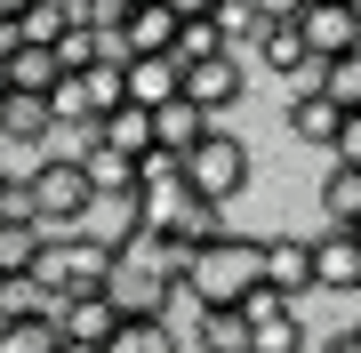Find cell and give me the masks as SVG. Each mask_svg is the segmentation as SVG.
I'll use <instances>...</instances> for the list:
<instances>
[{
  "mask_svg": "<svg viewBox=\"0 0 361 353\" xmlns=\"http://www.w3.org/2000/svg\"><path fill=\"white\" fill-rule=\"evenodd\" d=\"M249 353H305V321H297V305L249 321Z\"/></svg>",
  "mask_w": 361,
  "mask_h": 353,
  "instance_id": "23",
  "label": "cell"
},
{
  "mask_svg": "<svg viewBox=\"0 0 361 353\" xmlns=\"http://www.w3.org/2000/svg\"><path fill=\"white\" fill-rule=\"evenodd\" d=\"M313 289H361V249H353L345 225H329L313 241Z\"/></svg>",
  "mask_w": 361,
  "mask_h": 353,
  "instance_id": "10",
  "label": "cell"
},
{
  "mask_svg": "<svg viewBox=\"0 0 361 353\" xmlns=\"http://www.w3.org/2000/svg\"><path fill=\"white\" fill-rule=\"evenodd\" d=\"M249 8H257V25H297V8H305V0H249Z\"/></svg>",
  "mask_w": 361,
  "mask_h": 353,
  "instance_id": "32",
  "label": "cell"
},
{
  "mask_svg": "<svg viewBox=\"0 0 361 353\" xmlns=\"http://www.w3.org/2000/svg\"><path fill=\"white\" fill-rule=\"evenodd\" d=\"M185 185H193L201 201H241V185H249V144L241 137H225V129H209L193 153H185Z\"/></svg>",
  "mask_w": 361,
  "mask_h": 353,
  "instance_id": "5",
  "label": "cell"
},
{
  "mask_svg": "<svg viewBox=\"0 0 361 353\" xmlns=\"http://www.w3.org/2000/svg\"><path fill=\"white\" fill-rule=\"evenodd\" d=\"M49 321H56V337H65V345H104V337L121 329V314H113L104 297H56Z\"/></svg>",
  "mask_w": 361,
  "mask_h": 353,
  "instance_id": "9",
  "label": "cell"
},
{
  "mask_svg": "<svg viewBox=\"0 0 361 353\" xmlns=\"http://www.w3.org/2000/svg\"><path fill=\"white\" fill-rule=\"evenodd\" d=\"M297 40H305L313 65H329V56H353V49H361V16L345 8V0H305V8H297Z\"/></svg>",
  "mask_w": 361,
  "mask_h": 353,
  "instance_id": "6",
  "label": "cell"
},
{
  "mask_svg": "<svg viewBox=\"0 0 361 353\" xmlns=\"http://www.w3.org/2000/svg\"><path fill=\"white\" fill-rule=\"evenodd\" d=\"M201 353H249V321L241 314H201Z\"/></svg>",
  "mask_w": 361,
  "mask_h": 353,
  "instance_id": "29",
  "label": "cell"
},
{
  "mask_svg": "<svg viewBox=\"0 0 361 353\" xmlns=\"http://www.w3.org/2000/svg\"><path fill=\"white\" fill-rule=\"evenodd\" d=\"M345 8H353V16H361V0H345Z\"/></svg>",
  "mask_w": 361,
  "mask_h": 353,
  "instance_id": "40",
  "label": "cell"
},
{
  "mask_svg": "<svg viewBox=\"0 0 361 353\" xmlns=\"http://www.w3.org/2000/svg\"><path fill=\"white\" fill-rule=\"evenodd\" d=\"M129 8H145V0H129Z\"/></svg>",
  "mask_w": 361,
  "mask_h": 353,
  "instance_id": "42",
  "label": "cell"
},
{
  "mask_svg": "<svg viewBox=\"0 0 361 353\" xmlns=\"http://www.w3.org/2000/svg\"><path fill=\"white\" fill-rule=\"evenodd\" d=\"M257 281L273 289V297H305L313 289V241H297V233H281V241H257Z\"/></svg>",
  "mask_w": 361,
  "mask_h": 353,
  "instance_id": "8",
  "label": "cell"
},
{
  "mask_svg": "<svg viewBox=\"0 0 361 353\" xmlns=\"http://www.w3.org/2000/svg\"><path fill=\"white\" fill-rule=\"evenodd\" d=\"M345 233H353V249H361V217H353V225H345Z\"/></svg>",
  "mask_w": 361,
  "mask_h": 353,
  "instance_id": "37",
  "label": "cell"
},
{
  "mask_svg": "<svg viewBox=\"0 0 361 353\" xmlns=\"http://www.w3.org/2000/svg\"><path fill=\"white\" fill-rule=\"evenodd\" d=\"M161 8H169V16H177V25H185V16H209V8H217V0H161Z\"/></svg>",
  "mask_w": 361,
  "mask_h": 353,
  "instance_id": "33",
  "label": "cell"
},
{
  "mask_svg": "<svg viewBox=\"0 0 361 353\" xmlns=\"http://www.w3.org/2000/svg\"><path fill=\"white\" fill-rule=\"evenodd\" d=\"M201 137H209V113L185 105V97H169V105L153 113V144H169V153H193Z\"/></svg>",
  "mask_w": 361,
  "mask_h": 353,
  "instance_id": "15",
  "label": "cell"
},
{
  "mask_svg": "<svg viewBox=\"0 0 361 353\" xmlns=\"http://www.w3.org/2000/svg\"><path fill=\"white\" fill-rule=\"evenodd\" d=\"M322 353H361V345H353V329H345V337H322Z\"/></svg>",
  "mask_w": 361,
  "mask_h": 353,
  "instance_id": "34",
  "label": "cell"
},
{
  "mask_svg": "<svg viewBox=\"0 0 361 353\" xmlns=\"http://www.w3.org/2000/svg\"><path fill=\"white\" fill-rule=\"evenodd\" d=\"M104 273H113V249L89 241V233H40L32 265H25V281H32L49 305H56V297H97Z\"/></svg>",
  "mask_w": 361,
  "mask_h": 353,
  "instance_id": "2",
  "label": "cell"
},
{
  "mask_svg": "<svg viewBox=\"0 0 361 353\" xmlns=\"http://www.w3.org/2000/svg\"><path fill=\"white\" fill-rule=\"evenodd\" d=\"M313 89H322L337 113H353V105H361V49H353V56H329V65H313Z\"/></svg>",
  "mask_w": 361,
  "mask_h": 353,
  "instance_id": "22",
  "label": "cell"
},
{
  "mask_svg": "<svg viewBox=\"0 0 361 353\" xmlns=\"http://www.w3.org/2000/svg\"><path fill=\"white\" fill-rule=\"evenodd\" d=\"M241 80H249V73H241V56L225 49V56H201V65H185V73H177V97H185V105H201L209 120H217L233 97H241Z\"/></svg>",
  "mask_w": 361,
  "mask_h": 353,
  "instance_id": "7",
  "label": "cell"
},
{
  "mask_svg": "<svg viewBox=\"0 0 361 353\" xmlns=\"http://www.w3.org/2000/svg\"><path fill=\"white\" fill-rule=\"evenodd\" d=\"M329 161H345V169H361V105L337 120V137H329Z\"/></svg>",
  "mask_w": 361,
  "mask_h": 353,
  "instance_id": "31",
  "label": "cell"
},
{
  "mask_svg": "<svg viewBox=\"0 0 361 353\" xmlns=\"http://www.w3.org/2000/svg\"><path fill=\"white\" fill-rule=\"evenodd\" d=\"M97 129V144H113V153H145V144H153V113L145 105H113L104 120H89Z\"/></svg>",
  "mask_w": 361,
  "mask_h": 353,
  "instance_id": "17",
  "label": "cell"
},
{
  "mask_svg": "<svg viewBox=\"0 0 361 353\" xmlns=\"http://www.w3.org/2000/svg\"><path fill=\"white\" fill-rule=\"evenodd\" d=\"M353 345H361V321H353Z\"/></svg>",
  "mask_w": 361,
  "mask_h": 353,
  "instance_id": "41",
  "label": "cell"
},
{
  "mask_svg": "<svg viewBox=\"0 0 361 353\" xmlns=\"http://www.w3.org/2000/svg\"><path fill=\"white\" fill-rule=\"evenodd\" d=\"M56 353H97V345H56Z\"/></svg>",
  "mask_w": 361,
  "mask_h": 353,
  "instance_id": "38",
  "label": "cell"
},
{
  "mask_svg": "<svg viewBox=\"0 0 361 353\" xmlns=\"http://www.w3.org/2000/svg\"><path fill=\"white\" fill-rule=\"evenodd\" d=\"M0 65H8V89H16V97H49L56 80H65V65H56V49H8Z\"/></svg>",
  "mask_w": 361,
  "mask_h": 353,
  "instance_id": "13",
  "label": "cell"
},
{
  "mask_svg": "<svg viewBox=\"0 0 361 353\" xmlns=\"http://www.w3.org/2000/svg\"><path fill=\"white\" fill-rule=\"evenodd\" d=\"M201 56H225V32L217 25H209V16H185V25H177V40H169V65H201Z\"/></svg>",
  "mask_w": 361,
  "mask_h": 353,
  "instance_id": "24",
  "label": "cell"
},
{
  "mask_svg": "<svg viewBox=\"0 0 361 353\" xmlns=\"http://www.w3.org/2000/svg\"><path fill=\"white\" fill-rule=\"evenodd\" d=\"M73 25H80V16H73V0H32V8L16 16V49H56Z\"/></svg>",
  "mask_w": 361,
  "mask_h": 353,
  "instance_id": "12",
  "label": "cell"
},
{
  "mask_svg": "<svg viewBox=\"0 0 361 353\" xmlns=\"http://www.w3.org/2000/svg\"><path fill=\"white\" fill-rule=\"evenodd\" d=\"M0 209H16V193H8V185H0Z\"/></svg>",
  "mask_w": 361,
  "mask_h": 353,
  "instance_id": "36",
  "label": "cell"
},
{
  "mask_svg": "<svg viewBox=\"0 0 361 353\" xmlns=\"http://www.w3.org/2000/svg\"><path fill=\"white\" fill-rule=\"evenodd\" d=\"M337 120H345V113H337L322 89H297V105H289V137H297V144H322V153H329Z\"/></svg>",
  "mask_w": 361,
  "mask_h": 353,
  "instance_id": "14",
  "label": "cell"
},
{
  "mask_svg": "<svg viewBox=\"0 0 361 353\" xmlns=\"http://www.w3.org/2000/svg\"><path fill=\"white\" fill-rule=\"evenodd\" d=\"M73 89H80V120H104L113 105H129V89H121V65H89V73H73Z\"/></svg>",
  "mask_w": 361,
  "mask_h": 353,
  "instance_id": "19",
  "label": "cell"
},
{
  "mask_svg": "<svg viewBox=\"0 0 361 353\" xmlns=\"http://www.w3.org/2000/svg\"><path fill=\"white\" fill-rule=\"evenodd\" d=\"M249 289H257V241L217 233V241H201V249H193V265H185L177 297H193V314H233Z\"/></svg>",
  "mask_w": 361,
  "mask_h": 353,
  "instance_id": "1",
  "label": "cell"
},
{
  "mask_svg": "<svg viewBox=\"0 0 361 353\" xmlns=\"http://www.w3.org/2000/svg\"><path fill=\"white\" fill-rule=\"evenodd\" d=\"M97 353H185V345L169 337V321H121Z\"/></svg>",
  "mask_w": 361,
  "mask_h": 353,
  "instance_id": "26",
  "label": "cell"
},
{
  "mask_svg": "<svg viewBox=\"0 0 361 353\" xmlns=\"http://www.w3.org/2000/svg\"><path fill=\"white\" fill-rule=\"evenodd\" d=\"M32 249H40V225L25 217V201H16V209H0V281H8V273H25V265H32Z\"/></svg>",
  "mask_w": 361,
  "mask_h": 353,
  "instance_id": "18",
  "label": "cell"
},
{
  "mask_svg": "<svg viewBox=\"0 0 361 353\" xmlns=\"http://www.w3.org/2000/svg\"><path fill=\"white\" fill-rule=\"evenodd\" d=\"M73 16L89 32H121V16H129V0H73Z\"/></svg>",
  "mask_w": 361,
  "mask_h": 353,
  "instance_id": "30",
  "label": "cell"
},
{
  "mask_svg": "<svg viewBox=\"0 0 361 353\" xmlns=\"http://www.w3.org/2000/svg\"><path fill=\"white\" fill-rule=\"evenodd\" d=\"M322 217H329V225H353V217H361V169H345V161L322 169Z\"/></svg>",
  "mask_w": 361,
  "mask_h": 353,
  "instance_id": "20",
  "label": "cell"
},
{
  "mask_svg": "<svg viewBox=\"0 0 361 353\" xmlns=\"http://www.w3.org/2000/svg\"><path fill=\"white\" fill-rule=\"evenodd\" d=\"M257 56H265V73L313 80V56H305V40H297V25H257Z\"/></svg>",
  "mask_w": 361,
  "mask_h": 353,
  "instance_id": "16",
  "label": "cell"
},
{
  "mask_svg": "<svg viewBox=\"0 0 361 353\" xmlns=\"http://www.w3.org/2000/svg\"><path fill=\"white\" fill-rule=\"evenodd\" d=\"M40 161H49V144H25V137H0V185L8 193H25L40 177Z\"/></svg>",
  "mask_w": 361,
  "mask_h": 353,
  "instance_id": "27",
  "label": "cell"
},
{
  "mask_svg": "<svg viewBox=\"0 0 361 353\" xmlns=\"http://www.w3.org/2000/svg\"><path fill=\"white\" fill-rule=\"evenodd\" d=\"M0 97H8V65H0Z\"/></svg>",
  "mask_w": 361,
  "mask_h": 353,
  "instance_id": "39",
  "label": "cell"
},
{
  "mask_svg": "<svg viewBox=\"0 0 361 353\" xmlns=\"http://www.w3.org/2000/svg\"><path fill=\"white\" fill-rule=\"evenodd\" d=\"M121 89H129V105L161 113L169 97H177V65H169V56H129V65H121Z\"/></svg>",
  "mask_w": 361,
  "mask_h": 353,
  "instance_id": "11",
  "label": "cell"
},
{
  "mask_svg": "<svg viewBox=\"0 0 361 353\" xmlns=\"http://www.w3.org/2000/svg\"><path fill=\"white\" fill-rule=\"evenodd\" d=\"M104 305H113L121 321H169V297H177V281H161L153 265L137 257V249H121L113 257V273H104V289H97Z\"/></svg>",
  "mask_w": 361,
  "mask_h": 353,
  "instance_id": "4",
  "label": "cell"
},
{
  "mask_svg": "<svg viewBox=\"0 0 361 353\" xmlns=\"http://www.w3.org/2000/svg\"><path fill=\"white\" fill-rule=\"evenodd\" d=\"M65 337H56V321L49 314H16V321H0V353H56Z\"/></svg>",
  "mask_w": 361,
  "mask_h": 353,
  "instance_id": "25",
  "label": "cell"
},
{
  "mask_svg": "<svg viewBox=\"0 0 361 353\" xmlns=\"http://www.w3.org/2000/svg\"><path fill=\"white\" fill-rule=\"evenodd\" d=\"M161 185H185V153L145 144V153H137V193H161Z\"/></svg>",
  "mask_w": 361,
  "mask_h": 353,
  "instance_id": "28",
  "label": "cell"
},
{
  "mask_svg": "<svg viewBox=\"0 0 361 353\" xmlns=\"http://www.w3.org/2000/svg\"><path fill=\"white\" fill-rule=\"evenodd\" d=\"M0 137H25V144H49L56 129H49V105H40V97H0Z\"/></svg>",
  "mask_w": 361,
  "mask_h": 353,
  "instance_id": "21",
  "label": "cell"
},
{
  "mask_svg": "<svg viewBox=\"0 0 361 353\" xmlns=\"http://www.w3.org/2000/svg\"><path fill=\"white\" fill-rule=\"evenodd\" d=\"M32 8V0H0V25H16V16H25Z\"/></svg>",
  "mask_w": 361,
  "mask_h": 353,
  "instance_id": "35",
  "label": "cell"
},
{
  "mask_svg": "<svg viewBox=\"0 0 361 353\" xmlns=\"http://www.w3.org/2000/svg\"><path fill=\"white\" fill-rule=\"evenodd\" d=\"M16 201H25V217L40 225V233H80V225H89V209H97V193H89V177H80V161H65V153L40 161V177H32Z\"/></svg>",
  "mask_w": 361,
  "mask_h": 353,
  "instance_id": "3",
  "label": "cell"
}]
</instances>
